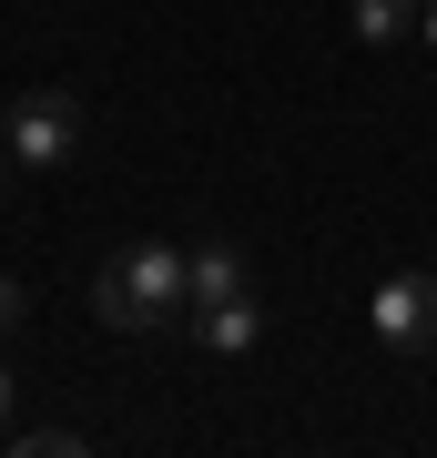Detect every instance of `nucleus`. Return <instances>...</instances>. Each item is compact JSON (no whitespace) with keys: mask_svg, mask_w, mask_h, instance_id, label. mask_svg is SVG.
<instances>
[{"mask_svg":"<svg viewBox=\"0 0 437 458\" xmlns=\"http://www.w3.org/2000/svg\"><path fill=\"white\" fill-rule=\"evenodd\" d=\"M92 306L113 336H163L194 316V245H163V234H143V245H122L113 265L92 276Z\"/></svg>","mask_w":437,"mask_h":458,"instance_id":"nucleus-1","label":"nucleus"},{"mask_svg":"<svg viewBox=\"0 0 437 458\" xmlns=\"http://www.w3.org/2000/svg\"><path fill=\"white\" fill-rule=\"evenodd\" d=\"M366 327H376V346H397V357H437V276H417V265L376 276Z\"/></svg>","mask_w":437,"mask_h":458,"instance_id":"nucleus-2","label":"nucleus"},{"mask_svg":"<svg viewBox=\"0 0 437 458\" xmlns=\"http://www.w3.org/2000/svg\"><path fill=\"white\" fill-rule=\"evenodd\" d=\"M11 153H21L31 174H62L71 153H81V102H71V92H31L21 123H11Z\"/></svg>","mask_w":437,"mask_h":458,"instance_id":"nucleus-3","label":"nucleus"},{"mask_svg":"<svg viewBox=\"0 0 437 458\" xmlns=\"http://www.w3.org/2000/svg\"><path fill=\"white\" fill-rule=\"evenodd\" d=\"M183 327H194L204 357H255V346H265V295L244 285V295H224V306H194Z\"/></svg>","mask_w":437,"mask_h":458,"instance_id":"nucleus-4","label":"nucleus"},{"mask_svg":"<svg viewBox=\"0 0 437 458\" xmlns=\"http://www.w3.org/2000/svg\"><path fill=\"white\" fill-rule=\"evenodd\" d=\"M255 276H244V245L234 234H194V306H224V295H244Z\"/></svg>","mask_w":437,"mask_h":458,"instance_id":"nucleus-5","label":"nucleus"},{"mask_svg":"<svg viewBox=\"0 0 437 458\" xmlns=\"http://www.w3.org/2000/svg\"><path fill=\"white\" fill-rule=\"evenodd\" d=\"M0 448H11V458H81V448H92V428H62V418H31V428H0Z\"/></svg>","mask_w":437,"mask_h":458,"instance_id":"nucleus-6","label":"nucleus"},{"mask_svg":"<svg viewBox=\"0 0 437 458\" xmlns=\"http://www.w3.org/2000/svg\"><path fill=\"white\" fill-rule=\"evenodd\" d=\"M417 11H427V0H357V41L366 51H397L407 31H417Z\"/></svg>","mask_w":437,"mask_h":458,"instance_id":"nucleus-7","label":"nucleus"},{"mask_svg":"<svg viewBox=\"0 0 437 458\" xmlns=\"http://www.w3.org/2000/svg\"><path fill=\"white\" fill-rule=\"evenodd\" d=\"M21 327H31V295H21V276H0V346H11Z\"/></svg>","mask_w":437,"mask_h":458,"instance_id":"nucleus-8","label":"nucleus"},{"mask_svg":"<svg viewBox=\"0 0 437 458\" xmlns=\"http://www.w3.org/2000/svg\"><path fill=\"white\" fill-rule=\"evenodd\" d=\"M21 418V377H11V357H0V428Z\"/></svg>","mask_w":437,"mask_h":458,"instance_id":"nucleus-9","label":"nucleus"},{"mask_svg":"<svg viewBox=\"0 0 437 458\" xmlns=\"http://www.w3.org/2000/svg\"><path fill=\"white\" fill-rule=\"evenodd\" d=\"M417 41H427V51H437V0H427V11H417Z\"/></svg>","mask_w":437,"mask_h":458,"instance_id":"nucleus-10","label":"nucleus"}]
</instances>
